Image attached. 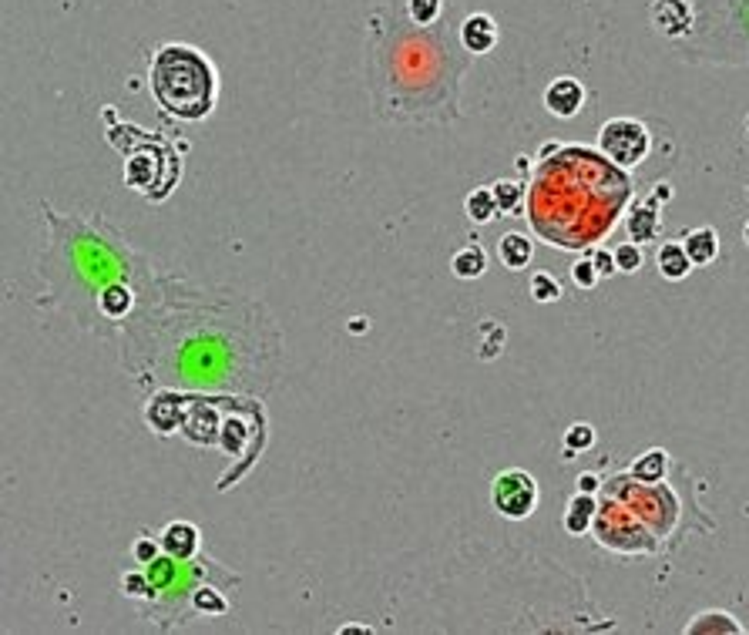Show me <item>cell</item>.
Here are the masks:
<instances>
[{
	"label": "cell",
	"instance_id": "3",
	"mask_svg": "<svg viewBox=\"0 0 749 635\" xmlns=\"http://www.w3.org/2000/svg\"><path fill=\"white\" fill-rule=\"evenodd\" d=\"M692 31L672 44L689 64L749 68V0H692Z\"/></svg>",
	"mask_w": 749,
	"mask_h": 635
},
{
	"label": "cell",
	"instance_id": "22",
	"mask_svg": "<svg viewBox=\"0 0 749 635\" xmlns=\"http://www.w3.org/2000/svg\"><path fill=\"white\" fill-rule=\"evenodd\" d=\"M561 444H565V454L571 461V454H582L595 444V427L592 424H571L565 437H561Z\"/></svg>",
	"mask_w": 749,
	"mask_h": 635
},
{
	"label": "cell",
	"instance_id": "1",
	"mask_svg": "<svg viewBox=\"0 0 749 635\" xmlns=\"http://www.w3.org/2000/svg\"><path fill=\"white\" fill-rule=\"evenodd\" d=\"M451 27H417L383 7L370 17L367 74L380 115L404 121H451L461 111V78L471 68Z\"/></svg>",
	"mask_w": 749,
	"mask_h": 635
},
{
	"label": "cell",
	"instance_id": "28",
	"mask_svg": "<svg viewBox=\"0 0 749 635\" xmlns=\"http://www.w3.org/2000/svg\"><path fill=\"white\" fill-rule=\"evenodd\" d=\"M158 548H162V541H158V538H138V545L135 548H131V558H135V562L138 565H148V562H152V558H158V555H162V552H158Z\"/></svg>",
	"mask_w": 749,
	"mask_h": 635
},
{
	"label": "cell",
	"instance_id": "2",
	"mask_svg": "<svg viewBox=\"0 0 749 635\" xmlns=\"http://www.w3.org/2000/svg\"><path fill=\"white\" fill-rule=\"evenodd\" d=\"M215 68L205 54L189 44H165L155 51L148 68V91L168 115L202 121L215 108Z\"/></svg>",
	"mask_w": 749,
	"mask_h": 635
},
{
	"label": "cell",
	"instance_id": "13",
	"mask_svg": "<svg viewBox=\"0 0 749 635\" xmlns=\"http://www.w3.org/2000/svg\"><path fill=\"white\" fill-rule=\"evenodd\" d=\"M451 273L457 279H481L488 273V252L481 246H474V242H467L451 256Z\"/></svg>",
	"mask_w": 749,
	"mask_h": 635
},
{
	"label": "cell",
	"instance_id": "12",
	"mask_svg": "<svg viewBox=\"0 0 749 635\" xmlns=\"http://www.w3.org/2000/svg\"><path fill=\"white\" fill-rule=\"evenodd\" d=\"M659 205H652L649 199L639 202L632 209V216L625 219V232H629L632 242H639V246H645V242H652L655 236H659Z\"/></svg>",
	"mask_w": 749,
	"mask_h": 635
},
{
	"label": "cell",
	"instance_id": "29",
	"mask_svg": "<svg viewBox=\"0 0 749 635\" xmlns=\"http://www.w3.org/2000/svg\"><path fill=\"white\" fill-rule=\"evenodd\" d=\"M588 256H592V263H595L598 276H602V279L612 276V273H619V269H615V252H608V249H592Z\"/></svg>",
	"mask_w": 749,
	"mask_h": 635
},
{
	"label": "cell",
	"instance_id": "25",
	"mask_svg": "<svg viewBox=\"0 0 749 635\" xmlns=\"http://www.w3.org/2000/svg\"><path fill=\"white\" fill-rule=\"evenodd\" d=\"M531 296H535L538 303H555L561 300V283L551 273H535V279H531Z\"/></svg>",
	"mask_w": 749,
	"mask_h": 635
},
{
	"label": "cell",
	"instance_id": "30",
	"mask_svg": "<svg viewBox=\"0 0 749 635\" xmlns=\"http://www.w3.org/2000/svg\"><path fill=\"white\" fill-rule=\"evenodd\" d=\"M578 491L595 494L598 491V478H595V474H582V478H578Z\"/></svg>",
	"mask_w": 749,
	"mask_h": 635
},
{
	"label": "cell",
	"instance_id": "16",
	"mask_svg": "<svg viewBox=\"0 0 749 635\" xmlns=\"http://www.w3.org/2000/svg\"><path fill=\"white\" fill-rule=\"evenodd\" d=\"M629 474L639 484H659L669 474V454L662 451V447H652V451H645L639 461L632 464Z\"/></svg>",
	"mask_w": 749,
	"mask_h": 635
},
{
	"label": "cell",
	"instance_id": "10",
	"mask_svg": "<svg viewBox=\"0 0 749 635\" xmlns=\"http://www.w3.org/2000/svg\"><path fill=\"white\" fill-rule=\"evenodd\" d=\"M682 249H686V256H689L692 266H699V269L702 266H713L716 256H719V236H716V229L702 226V229L686 232V236H682Z\"/></svg>",
	"mask_w": 749,
	"mask_h": 635
},
{
	"label": "cell",
	"instance_id": "23",
	"mask_svg": "<svg viewBox=\"0 0 749 635\" xmlns=\"http://www.w3.org/2000/svg\"><path fill=\"white\" fill-rule=\"evenodd\" d=\"M645 263V252L639 242H622V246H615V269L619 273H639Z\"/></svg>",
	"mask_w": 749,
	"mask_h": 635
},
{
	"label": "cell",
	"instance_id": "7",
	"mask_svg": "<svg viewBox=\"0 0 749 635\" xmlns=\"http://www.w3.org/2000/svg\"><path fill=\"white\" fill-rule=\"evenodd\" d=\"M457 41H461V48L471 54V58H484V54H491L494 44H498V21L484 11L467 14L461 27H457Z\"/></svg>",
	"mask_w": 749,
	"mask_h": 635
},
{
	"label": "cell",
	"instance_id": "4",
	"mask_svg": "<svg viewBox=\"0 0 749 635\" xmlns=\"http://www.w3.org/2000/svg\"><path fill=\"white\" fill-rule=\"evenodd\" d=\"M652 148V135L642 121L635 118H608L598 128V152H602L615 168L639 165Z\"/></svg>",
	"mask_w": 749,
	"mask_h": 635
},
{
	"label": "cell",
	"instance_id": "20",
	"mask_svg": "<svg viewBox=\"0 0 749 635\" xmlns=\"http://www.w3.org/2000/svg\"><path fill=\"white\" fill-rule=\"evenodd\" d=\"M404 14L417 27H434L440 24V14H444V0H407Z\"/></svg>",
	"mask_w": 749,
	"mask_h": 635
},
{
	"label": "cell",
	"instance_id": "32",
	"mask_svg": "<svg viewBox=\"0 0 749 635\" xmlns=\"http://www.w3.org/2000/svg\"><path fill=\"white\" fill-rule=\"evenodd\" d=\"M743 239H746V246H749V226L743 229Z\"/></svg>",
	"mask_w": 749,
	"mask_h": 635
},
{
	"label": "cell",
	"instance_id": "31",
	"mask_svg": "<svg viewBox=\"0 0 749 635\" xmlns=\"http://www.w3.org/2000/svg\"><path fill=\"white\" fill-rule=\"evenodd\" d=\"M340 632L346 635V632H370V629H363V625H343V629H340Z\"/></svg>",
	"mask_w": 749,
	"mask_h": 635
},
{
	"label": "cell",
	"instance_id": "14",
	"mask_svg": "<svg viewBox=\"0 0 749 635\" xmlns=\"http://www.w3.org/2000/svg\"><path fill=\"white\" fill-rule=\"evenodd\" d=\"M531 256H535V242L524 236V232H508V236H501L498 259L508 269H524L531 263Z\"/></svg>",
	"mask_w": 749,
	"mask_h": 635
},
{
	"label": "cell",
	"instance_id": "15",
	"mask_svg": "<svg viewBox=\"0 0 749 635\" xmlns=\"http://www.w3.org/2000/svg\"><path fill=\"white\" fill-rule=\"evenodd\" d=\"M595 511L598 504L588 491H578L575 498L568 501V511H565V531L568 535H585L588 525L595 521Z\"/></svg>",
	"mask_w": 749,
	"mask_h": 635
},
{
	"label": "cell",
	"instance_id": "9",
	"mask_svg": "<svg viewBox=\"0 0 749 635\" xmlns=\"http://www.w3.org/2000/svg\"><path fill=\"white\" fill-rule=\"evenodd\" d=\"M158 541H162V552L179 558V562H192L195 552H199V528L192 521H172V525L162 528Z\"/></svg>",
	"mask_w": 749,
	"mask_h": 635
},
{
	"label": "cell",
	"instance_id": "24",
	"mask_svg": "<svg viewBox=\"0 0 749 635\" xmlns=\"http://www.w3.org/2000/svg\"><path fill=\"white\" fill-rule=\"evenodd\" d=\"M491 192H494V199H498V209L501 212H514L521 205V195H524V189L518 182H508V179H498L491 185Z\"/></svg>",
	"mask_w": 749,
	"mask_h": 635
},
{
	"label": "cell",
	"instance_id": "5",
	"mask_svg": "<svg viewBox=\"0 0 749 635\" xmlns=\"http://www.w3.org/2000/svg\"><path fill=\"white\" fill-rule=\"evenodd\" d=\"M491 504L501 518L524 521L538 508V481L521 468L501 471L491 481Z\"/></svg>",
	"mask_w": 749,
	"mask_h": 635
},
{
	"label": "cell",
	"instance_id": "19",
	"mask_svg": "<svg viewBox=\"0 0 749 635\" xmlns=\"http://www.w3.org/2000/svg\"><path fill=\"white\" fill-rule=\"evenodd\" d=\"M464 212H467V219H471V222H481V226H488V222L498 219V216H501V209H498V199H494L491 185H488V189H474V192H467V199H464Z\"/></svg>",
	"mask_w": 749,
	"mask_h": 635
},
{
	"label": "cell",
	"instance_id": "8",
	"mask_svg": "<svg viewBox=\"0 0 749 635\" xmlns=\"http://www.w3.org/2000/svg\"><path fill=\"white\" fill-rule=\"evenodd\" d=\"M585 84L578 81V78H555V81H548V88H545V108L551 111L555 118H575L578 111L585 108Z\"/></svg>",
	"mask_w": 749,
	"mask_h": 635
},
{
	"label": "cell",
	"instance_id": "21",
	"mask_svg": "<svg viewBox=\"0 0 749 635\" xmlns=\"http://www.w3.org/2000/svg\"><path fill=\"white\" fill-rule=\"evenodd\" d=\"M192 609L195 612H202V615H226L229 612V602L222 599V592L219 588H209V585H199L192 592Z\"/></svg>",
	"mask_w": 749,
	"mask_h": 635
},
{
	"label": "cell",
	"instance_id": "26",
	"mask_svg": "<svg viewBox=\"0 0 749 635\" xmlns=\"http://www.w3.org/2000/svg\"><path fill=\"white\" fill-rule=\"evenodd\" d=\"M121 588H125L128 599H155V585H152V578L145 575V568L121 578Z\"/></svg>",
	"mask_w": 749,
	"mask_h": 635
},
{
	"label": "cell",
	"instance_id": "6",
	"mask_svg": "<svg viewBox=\"0 0 749 635\" xmlns=\"http://www.w3.org/2000/svg\"><path fill=\"white\" fill-rule=\"evenodd\" d=\"M692 21H696L692 0H652V7H649L652 31L659 37H666L669 44L686 41L692 31Z\"/></svg>",
	"mask_w": 749,
	"mask_h": 635
},
{
	"label": "cell",
	"instance_id": "18",
	"mask_svg": "<svg viewBox=\"0 0 749 635\" xmlns=\"http://www.w3.org/2000/svg\"><path fill=\"white\" fill-rule=\"evenodd\" d=\"M719 632L739 635L743 632V625H739L729 612H702L686 625V635H719Z\"/></svg>",
	"mask_w": 749,
	"mask_h": 635
},
{
	"label": "cell",
	"instance_id": "11",
	"mask_svg": "<svg viewBox=\"0 0 749 635\" xmlns=\"http://www.w3.org/2000/svg\"><path fill=\"white\" fill-rule=\"evenodd\" d=\"M655 266H659V276L669 279V283H679L692 273V263L682 249V242H662L659 252H655Z\"/></svg>",
	"mask_w": 749,
	"mask_h": 635
},
{
	"label": "cell",
	"instance_id": "17",
	"mask_svg": "<svg viewBox=\"0 0 749 635\" xmlns=\"http://www.w3.org/2000/svg\"><path fill=\"white\" fill-rule=\"evenodd\" d=\"M131 303H135V296H131V289L121 283V279L118 283H108L98 296V310L105 313L108 320H125L131 313Z\"/></svg>",
	"mask_w": 749,
	"mask_h": 635
},
{
	"label": "cell",
	"instance_id": "27",
	"mask_svg": "<svg viewBox=\"0 0 749 635\" xmlns=\"http://www.w3.org/2000/svg\"><path fill=\"white\" fill-rule=\"evenodd\" d=\"M598 269H595V263H592V256H585V259H578L575 266H571V283H575L578 289H595L598 286Z\"/></svg>",
	"mask_w": 749,
	"mask_h": 635
}]
</instances>
